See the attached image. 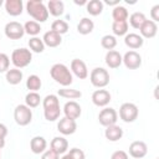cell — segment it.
<instances>
[{
	"instance_id": "6da1fadb",
	"label": "cell",
	"mask_w": 159,
	"mask_h": 159,
	"mask_svg": "<svg viewBox=\"0 0 159 159\" xmlns=\"http://www.w3.org/2000/svg\"><path fill=\"white\" fill-rule=\"evenodd\" d=\"M50 75L55 82L60 83L63 87H68L73 82V77L70 68L63 63H55L50 68Z\"/></svg>"
},
{
	"instance_id": "7a4b0ae2",
	"label": "cell",
	"mask_w": 159,
	"mask_h": 159,
	"mask_svg": "<svg viewBox=\"0 0 159 159\" xmlns=\"http://www.w3.org/2000/svg\"><path fill=\"white\" fill-rule=\"evenodd\" d=\"M26 11L36 22H45L48 19L47 6L41 0H29L26 2Z\"/></svg>"
},
{
	"instance_id": "3957f363",
	"label": "cell",
	"mask_w": 159,
	"mask_h": 159,
	"mask_svg": "<svg viewBox=\"0 0 159 159\" xmlns=\"http://www.w3.org/2000/svg\"><path fill=\"white\" fill-rule=\"evenodd\" d=\"M31 61H32V53L30 50L25 47L16 48L11 53V62L14 63L15 68H24L29 66Z\"/></svg>"
},
{
	"instance_id": "277c9868",
	"label": "cell",
	"mask_w": 159,
	"mask_h": 159,
	"mask_svg": "<svg viewBox=\"0 0 159 159\" xmlns=\"http://www.w3.org/2000/svg\"><path fill=\"white\" fill-rule=\"evenodd\" d=\"M91 83L97 88H104L109 83V73L103 67H96L89 75Z\"/></svg>"
},
{
	"instance_id": "5b68a950",
	"label": "cell",
	"mask_w": 159,
	"mask_h": 159,
	"mask_svg": "<svg viewBox=\"0 0 159 159\" xmlns=\"http://www.w3.org/2000/svg\"><path fill=\"white\" fill-rule=\"evenodd\" d=\"M14 119L19 125L25 127L32 120V111L26 104H19L14 109Z\"/></svg>"
},
{
	"instance_id": "8992f818",
	"label": "cell",
	"mask_w": 159,
	"mask_h": 159,
	"mask_svg": "<svg viewBox=\"0 0 159 159\" xmlns=\"http://www.w3.org/2000/svg\"><path fill=\"white\" fill-rule=\"evenodd\" d=\"M139 109L134 103L125 102L119 107V118L125 123H132L138 118Z\"/></svg>"
},
{
	"instance_id": "52a82bcc",
	"label": "cell",
	"mask_w": 159,
	"mask_h": 159,
	"mask_svg": "<svg viewBox=\"0 0 159 159\" xmlns=\"http://www.w3.org/2000/svg\"><path fill=\"white\" fill-rule=\"evenodd\" d=\"M5 35L7 39L10 40H20L24 35H25V30H24V25H21L17 21H10L5 25Z\"/></svg>"
},
{
	"instance_id": "ba28073f",
	"label": "cell",
	"mask_w": 159,
	"mask_h": 159,
	"mask_svg": "<svg viewBox=\"0 0 159 159\" xmlns=\"http://www.w3.org/2000/svg\"><path fill=\"white\" fill-rule=\"evenodd\" d=\"M122 63H124V66L128 70H137L142 66V56L137 51L130 50L125 52L122 57Z\"/></svg>"
},
{
	"instance_id": "9c48e42d",
	"label": "cell",
	"mask_w": 159,
	"mask_h": 159,
	"mask_svg": "<svg viewBox=\"0 0 159 159\" xmlns=\"http://www.w3.org/2000/svg\"><path fill=\"white\" fill-rule=\"evenodd\" d=\"M98 120L102 125L104 127H109V125H113L117 123L118 120V113L116 112L114 108H111V107H107L104 109H102L98 114Z\"/></svg>"
},
{
	"instance_id": "30bf717a",
	"label": "cell",
	"mask_w": 159,
	"mask_h": 159,
	"mask_svg": "<svg viewBox=\"0 0 159 159\" xmlns=\"http://www.w3.org/2000/svg\"><path fill=\"white\" fill-rule=\"evenodd\" d=\"M71 73H73L77 78L80 80H84L88 77V70H87V65L84 63V61L80 60V58H73L71 62Z\"/></svg>"
},
{
	"instance_id": "8fae6325",
	"label": "cell",
	"mask_w": 159,
	"mask_h": 159,
	"mask_svg": "<svg viewBox=\"0 0 159 159\" xmlns=\"http://www.w3.org/2000/svg\"><path fill=\"white\" fill-rule=\"evenodd\" d=\"M148 153V147L144 142L142 140H134L129 145V155L133 157L134 159H142L147 155Z\"/></svg>"
},
{
	"instance_id": "7c38bea8",
	"label": "cell",
	"mask_w": 159,
	"mask_h": 159,
	"mask_svg": "<svg viewBox=\"0 0 159 159\" xmlns=\"http://www.w3.org/2000/svg\"><path fill=\"white\" fill-rule=\"evenodd\" d=\"M111 93L107 89L99 88L92 93V102L97 107H106L111 102Z\"/></svg>"
},
{
	"instance_id": "4fadbf2b",
	"label": "cell",
	"mask_w": 159,
	"mask_h": 159,
	"mask_svg": "<svg viewBox=\"0 0 159 159\" xmlns=\"http://www.w3.org/2000/svg\"><path fill=\"white\" fill-rule=\"evenodd\" d=\"M76 129H77V124H76V120L73 119L63 117L57 123V130L63 135H71L76 132Z\"/></svg>"
},
{
	"instance_id": "5bb4252c",
	"label": "cell",
	"mask_w": 159,
	"mask_h": 159,
	"mask_svg": "<svg viewBox=\"0 0 159 159\" xmlns=\"http://www.w3.org/2000/svg\"><path fill=\"white\" fill-rule=\"evenodd\" d=\"M63 113H65V117L66 118H70V119L76 120L77 118H80V116L82 113V109H81V106L76 101H70V102H66L65 103V106H63Z\"/></svg>"
},
{
	"instance_id": "9a60e30c",
	"label": "cell",
	"mask_w": 159,
	"mask_h": 159,
	"mask_svg": "<svg viewBox=\"0 0 159 159\" xmlns=\"http://www.w3.org/2000/svg\"><path fill=\"white\" fill-rule=\"evenodd\" d=\"M139 31L143 39H153L158 32V25L152 20H145V22L140 26Z\"/></svg>"
},
{
	"instance_id": "2e32d148",
	"label": "cell",
	"mask_w": 159,
	"mask_h": 159,
	"mask_svg": "<svg viewBox=\"0 0 159 159\" xmlns=\"http://www.w3.org/2000/svg\"><path fill=\"white\" fill-rule=\"evenodd\" d=\"M50 148L51 150H53L56 154L61 155V154H66L67 149H68V142L66 138L63 137H55L52 140H51V144H50Z\"/></svg>"
},
{
	"instance_id": "e0dca14e",
	"label": "cell",
	"mask_w": 159,
	"mask_h": 159,
	"mask_svg": "<svg viewBox=\"0 0 159 159\" xmlns=\"http://www.w3.org/2000/svg\"><path fill=\"white\" fill-rule=\"evenodd\" d=\"M5 10L11 16H19L22 14L24 2H22V0H6L5 1Z\"/></svg>"
},
{
	"instance_id": "ac0fdd59",
	"label": "cell",
	"mask_w": 159,
	"mask_h": 159,
	"mask_svg": "<svg viewBox=\"0 0 159 159\" xmlns=\"http://www.w3.org/2000/svg\"><path fill=\"white\" fill-rule=\"evenodd\" d=\"M124 43L132 48L133 51L137 50V48H140L144 43V39L139 35V34H134V32H130V34H127L124 36Z\"/></svg>"
},
{
	"instance_id": "d6986e66",
	"label": "cell",
	"mask_w": 159,
	"mask_h": 159,
	"mask_svg": "<svg viewBox=\"0 0 159 159\" xmlns=\"http://www.w3.org/2000/svg\"><path fill=\"white\" fill-rule=\"evenodd\" d=\"M104 61L109 68H118L122 65V55L116 50H111L106 53Z\"/></svg>"
},
{
	"instance_id": "ffe728a7",
	"label": "cell",
	"mask_w": 159,
	"mask_h": 159,
	"mask_svg": "<svg viewBox=\"0 0 159 159\" xmlns=\"http://www.w3.org/2000/svg\"><path fill=\"white\" fill-rule=\"evenodd\" d=\"M46 147H47V142L41 135L34 137L30 142V149L34 154H42L46 150Z\"/></svg>"
},
{
	"instance_id": "44dd1931",
	"label": "cell",
	"mask_w": 159,
	"mask_h": 159,
	"mask_svg": "<svg viewBox=\"0 0 159 159\" xmlns=\"http://www.w3.org/2000/svg\"><path fill=\"white\" fill-rule=\"evenodd\" d=\"M104 135H106V138H107L109 142H117V140H119V139L123 137V129H122L119 125L113 124V125L106 127Z\"/></svg>"
},
{
	"instance_id": "7402d4cb",
	"label": "cell",
	"mask_w": 159,
	"mask_h": 159,
	"mask_svg": "<svg viewBox=\"0 0 159 159\" xmlns=\"http://www.w3.org/2000/svg\"><path fill=\"white\" fill-rule=\"evenodd\" d=\"M42 41L45 43V46H48V47H57L61 42H62V37L61 35L53 32V31H47L43 34V37H42Z\"/></svg>"
},
{
	"instance_id": "603a6c76",
	"label": "cell",
	"mask_w": 159,
	"mask_h": 159,
	"mask_svg": "<svg viewBox=\"0 0 159 159\" xmlns=\"http://www.w3.org/2000/svg\"><path fill=\"white\" fill-rule=\"evenodd\" d=\"M47 11L52 16H61L65 12V4L61 0H50L47 2Z\"/></svg>"
},
{
	"instance_id": "cb8c5ba5",
	"label": "cell",
	"mask_w": 159,
	"mask_h": 159,
	"mask_svg": "<svg viewBox=\"0 0 159 159\" xmlns=\"http://www.w3.org/2000/svg\"><path fill=\"white\" fill-rule=\"evenodd\" d=\"M93 29H94V22L88 17L81 19L78 25H77V31L81 35H88L93 31Z\"/></svg>"
},
{
	"instance_id": "d4e9b609",
	"label": "cell",
	"mask_w": 159,
	"mask_h": 159,
	"mask_svg": "<svg viewBox=\"0 0 159 159\" xmlns=\"http://www.w3.org/2000/svg\"><path fill=\"white\" fill-rule=\"evenodd\" d=\"M103 6H104L103 1H101V0H91V1H87V4H86L87 12L92 16H98L99 14H102Z\"/></svg>"
},
{
	"instance_id": "484cf974",
	"label": "cell",
	"mask_w": 159,
	"mask_h": 159,
	"mask_svg": "<svg viewBox=\"0 0 159 159\" xmlns=\"http://www.w3.org/2000/svg\"><path fill=\"white\" fill-rule=\"evenodd\" d=\"M5 77H6L7 83L15 86V84H19L22 81V72L19 68H10V70L6 71V76Z\"/></svg>"
},
{
	"instance_id": "4316f807",
	"label": "cell",
	"mask_w": 159,
	"mask_h": 159,
	"mask_svg": "<svg viewBox=\"0 0 159 159\" xmlns=\"http://www.w3.org/2000/svg\"><path fill=\"white\" fill-rule=\"evenodd\" d=\"M57 94L62 98H67V99H77L82 97V92L75 88H68V87H63L60 88L57 91Z\"/></svg>"
},
{
	"instance_id": "83f0119b",
	"label": "cell",
	"mask_w": 159,
	"mask_h": 159,
	"mask_svg": "<svg viewBox=\"0 0 159 159\" xmlns=\"http://www.w3.org/2000/svg\"><path fill=\"white\" fill-rule=\"evenodd\" d=\"M112 17L114 21H127V19L129 17V14L124 6L117 5L112 10Z\"/></svg>"
},
{
	"instance_id": "f1b7e54d",
	"label": "cell",
	"mask_w": 159,
	"mask_h": 159,
	"mask_svg": "<svg viewBox=\"0 0 159 159\" xmlns=\"http://www.w3.org/2000/svg\"><path fill=\"white\" fill-rule=\"evenodd\" d=\"M60 114H61V108H60V106L43 108L45 119L48 120V122H55V120H57V119L60 118Z\"/></svg>"
},
{
	"instance_id": "f546056e",
	"label": "cell",
	"mask_w": 159,
	"mask_h": 159,
	"mask_svg": "<svg viewBox=\"0 0 159 159\" xmlns=\"http://www.w3.org/2000/svg\"><path fill=\"white\" fill-rule=\"evenodd\" d=\"M145 20H147L145 15L143 12H139V11H135V12H133L129 16V24H130V26L134 27V29H138V30L145 22Z\"/></svg>"
},
{
	"instance_id": "4dcf8cb0",
	"label": "cell",
	"mask_w": 159,
	"mask_h": 159,
	"mask_svg": "<svg viewBox=\"0 0 159 159\" xmlns=\"http://www.w3.org/2000/svg\"><path fill=\"white\" fill-rule=\"evenodd\" d=\"M24 30H25V34L35 37L40 34L41 31V25L34 20H30V21H26L25 25H24Z\"/></svg>"
},
{
	"instance_id": "1f68e13d",
	"label": "cell",
	"mask_w": 159,
	"mask_h": 159,
	"mask_svg": "<svg viewBox=\"0 0 159 159\" xmlns=\"http://www.w3.org/2000/svg\"><path fill=\"white\" fill-rule=\"evenodd\" d=\"M112 31L116 36H125L128 34V21H113Z\"/></svg>"
},
{
	"instance_id": "d6a6232c",
	"label": "cell",
	"mask_w": 159,
	"mask_h": 159,
	"mask_svg": "<svg viewBox=\"0 0 159 159\" xmlns=\"http://www.w3.org/2000/svg\"><path fill=\"white\" fill-rule=\"evenodd\" d=\"M42 86V82L37 75H31L26 80V87L30 89V92H37Z\"/></svg>"
},
{
	"instance_id": "836d02e7",
	"label": "cell",
	"mask_w": 159,
	"mask_h": 159,
	"mask_svg": "<svg viewBox=\"0 0 159 159\" xmlns=\"http://www.w3.org/2000/svg\"><path fill=\"white\" fill-rule=\"evenodd\" d=\"M29 47H30V50H31L32 52L41 53V52H43V50H45V43H43L42 39L35 36V37H31V39L29 40Z\"/></svg>"
},
{
	"instance_id": "e575fe53",
	"label": "cell",
	"mask_w": 159,
	"mask_h": 159,
	"mask_svg": "<svg viewBox=\"0 0 159 159\" xmlns=\"http://www.w3.org/2000/svg\"><path fill=\"white\" fill-rule=\"evenodd\" d=\"M41 102V97L37 92H29L26 96H25V104L29 107V108H35L40 104Z\"/></svg>"
},
{
	"instance_id": "d590c367",
	"label": "cell",
	"mask_w": 159,
	"mask_h": 159,
	"mask_svg": "<svg viewBox=\"0 0 159 159\" xmlns=\"http://www.w3.org/2000/svg\"><path fill=\"white\" fill-rule=\"evenodd\" d=\"M51 31H53L58 35H63L68 31V24L65 20H55L51 24Z\"/></svg>"
},
{
	"instance_id": "8d00e7d4",
	"label": "cell",
	"mask_w": 159,
	"mask_h": 159,
	"mask_svg": "<svg viewBox=\"0 0 159 159\" xmlns=\"http://www.w3.org/2000/svg\"><path fill=\"white\" fill-rule=\"evenodd\" d=\"M101 45H102L103 48L111 51V50H113L117 46V39L113 35H104L101 39Z\"/></svg>"
},
{
	"instance_id": "74e56055",
	"label": "cell",
	"mask_w": 159,
	"mask_h": 159,
	"mask_svg": "<svg viewBox=\"0 0 159 159\" xmlns=\"http://www.w3.org/2000/svg\"><path fill=\"white\" fill-rule=\"evenodd\" d=\"M9 66H10V58L6 53H2L0 52V73L5 72L9 70Z\"/></svg>"
},
{
	"instance_id": "f35d334b",
	"label": "cell",
	"mask_w": 159,
	"mask_h": 159,
	"mask_svg": "<svg viewBox=\"0 0 159 159\" xmlns=\"http://www.w3.org/2000/svg\"><path fill=\"white\" fill-rule=\"evenodd\" d=\"M68 154H70V157L72 159H86L84 152L82 149H80V148H72V149H70Z\"/></svg>"
},
{
	"instance_id": "ab89813d",
	"label": "cell",
	"mask_w": 159,
	"mask_h": 159,
	"mask_svg": "<svg viewBox=\"0 0 159 159\" xmlns=\"http://www.w3.org/2000/svg\"><path fill=\"white\" fill-rule=\"evenodd\" d=\"M41 159H60V155L56 154L53 150L48 149V150H45L41 155Z\"/></svg>"
},
{
	"instance_id": "60d3db41",
	"label": "cell",
	"mask_w": 159,
	"mask_h": 159,
	"mask_svg": "<svg viewBox=\"0 0 159 159\" xmlns=\"http://www.w3.org/2000/svg\"><path fill=\"white\" fill-rule=\"evenodd\" d=\"M150 16H152V21H154V22L159 21V5H155V6L152 7Z\"/></svg>"
},
{
	"instance_id": "b9f144b4",
	"label": "cell",
	"mask_w": 159,
	"mask_h": 159,
	"mask_svg": "<svg viewBox=\"0 0 159 159\" xmlns=\"http://www.w3.org/2000/svg\"><path fill=\"white\" fill-rule=\"evenodd\" d=\"M111 159H128V154L124 150H117L111 155Z\"/></svg>"
},
{
	"instance_id": "7bdbcfd3",
	"label": "cell",
	"mask_w": 159,
	"mask_h": 159,
	"mask_svg": "<svg viewBox=\"0 0 159 159\" xmlns=\"http://www.w3.org/2000/svg\"><path fill=\"white\" fill-rule=\"evenodd\" d=\"M6 135H7V128L5 124L0 123V139H5Z\"/></svg>"
},
{
	"instance_id": "ee69618b",
	"label": "cell",
	"mask_w": 159,
	"mask_h": 159,
	"mask_svg": "<svg viewBox=\"0 0 159 159\" xmlns=\"http://www.w3.org/2000/svg\"><path fill=\"white\" fill-rule=\"evenodd\" d=\"M104 2L107 5H112V6H117L119 5V0H114V1H109V0H104Z\"/></svg>"
},
{
	"instance_id": "f6af8a7d",
	"label": "cell",
	"mask_w": 159,
	"mask_h": 159,
	"mask_svg": "<svg viewBox=\"0 0 159 159\" xmlns=\"http://www.w3.org/2000/svg\"><path fill=\"white\" fill-rule=\"evenodd\" d=\"M75 4L76 5H84V4H87V1H75Z\"/></svg>"
},
{
	"instance_id": "bcb514c9",
	"label": "cell",
	"mask_w": 159,
	"mask_h": 159,
	"mask_svg": "<svg viewBox=\"0 0 159 159\" xmlns=\"http://www.w3.org/2000/svg\"><path fill=\"white\" fill-rule=\"evenodd\" d=\"M4 145H5V139H0V149L4 148Z\"/></svg>"
},
{
	"instance_id": "7dc6e473",
	"label": "cell",
	"mask_w": 159,
	"mask_h": 159,
	"mask_svg": "<svg viewBox=\"0 0 159 159\" xmlns=\"http://www.w3.org/2000/svg\"><path fill=\"white\" fill-rule=\"evenodd\" d=\"M61 159H72V158H71V157H70V154L67 153V154H63V157H62Z\"/></svg>"
},
{
	"instance_id": "c3c4849f",
	"label": "cell",
	"mask_w": 159,
	"mask_h": 159,
	"mask_svg": "<svg viewBox=\"0 0 159 159\" xmlns=\"http://www.w3.org/2000/svg\"><path fill=\"white\" fill-rule=\"evenodd\" d=\"M2 4H4V1H2V0H0V6H1Z\"/></svg>"
},
{
	"instance_id": "681fc988",
	"label": "cell",
	"mask_w": 159,
	"mask_h": 159,
	"mask_svg": "<svg viewBox=\"0 0 159 159\" xmlns=\"http://www.w3.org/2000/svg\"><path fill=\"white\" fill-rule=\"evenodd\" d=\"M0 159H1V155H0Z\"/></svg>"
},
{
	"instance_id": "f907efd6",
	"label": "cell",
	"mask_w": 159,
	"mask_h": 159,
	"mask_svg": "<svg viewBox=\"0 0 159 159\" xmlns=\"http://www.w3.org/2000/svg\"><path fill=\"white\" fill-rule=\"evenodd\" d=\"M0 40H1V37H0Z\"/></svg>"
}]
</instances>
